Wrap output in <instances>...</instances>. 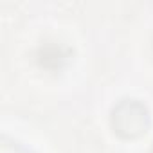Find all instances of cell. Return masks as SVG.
I'll return each instance as SVG.
<instances>
[{"label": "cell", "mask_w": 153, "mask_h": 153, "mask_svg": "<svg viewBox=\"0 0 153 153\" xmlns=\"http://www.w3.org/2000/svg\"><path fill=\"white\" fill-rule=\"evenodd\" d=\"M149 126V112L137 99H123L112 110V128L124 139H135L146 133Z\"/></svg>", "instance_id": "1"}]
</instances>
